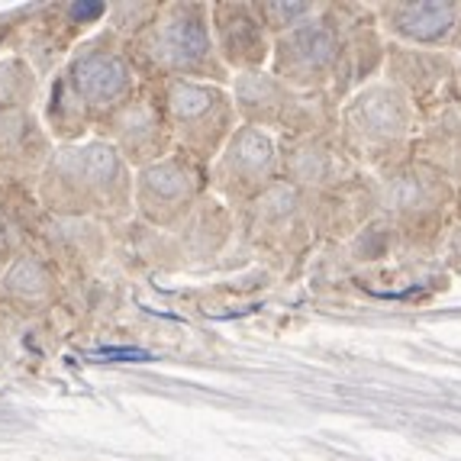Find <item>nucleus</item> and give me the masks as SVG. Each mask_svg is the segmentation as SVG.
I'll use <instances>...</instances> for the list:
<instances>
[{"mask_svg": "<svg viewBox=\"0 0 461 461\" xmlns=\"http://www.w3.org/2000/svg\"><path fill=\"white\" fill-rule=\"evenodd\" d=\"M277 162H281V181L303 197H316L352 177L355 171H362L342 152L336 136L277 139Z\"/></svg>", "mask_w": 461, "mask_h": 461, "instance_id": "nucleus-17", "label": "nucleus"}, {"mask_svg": "<svg viewBox=\"0 0 461 461\" xmlns=\"http://www.w3.org/2000/svg\"><path fill=\"white\" fill-rule=\"evenodd\" d=\"M65 297V277L39 249H20L0 275V307L20 320L52 313Z\"/></svg>", "mask_w": 461, "mask_h": 461, "instance_id": "nucleus-20", "label": "nucleus"}, {"mask_svg": "<svg viewBox=\"0 0 461 461\" xmlns=\"http://www.w3.org/2000/svg\"><path fill=\"white\" fill-rule=\"evenodd\" d=\"M420 116L387 81H371L339 104L336 139L342 152L368 175H384L413 158Z\"/></svg>", "mask_w": 461, "mask_h": 461, "instance_id": "nucleus-4", "label": "nucleus"}, {"mask_svg": "<svg viewBox=\"0 0 461 461\" xmlns=\"http://www.w3.org/2000/svg\"><path fill=\"white\" fill-rule=\"evenodd\" d=\"M175 152L210 165L236 132L239 116L230 87L203 81H158Z\"/></svg>", "mask_w": 461, "mask_h": 461, "instance_id": "nucleus-7", "label": "nucleus"}, {"mask_svg": "<svg viewBox=\"0 0 461 461\" xmlns=\"http://www.w3.org/2000/svg\"><path fill=\"white\" fill-rule=\"evenodd\" d=\"M455 81H458V94H461V55L455 59Z\"/></svg>", "mask_w": 461, "mask_h": 461, "instance_id": "nucleus-27", "label": "nucleus"}, {"mask_svg": "<svg viewBox=\"0 0 461 461\" xmlns=\"http://www.w3.org/2000/svg\"><path fill=\"white\" fill-rule=\"evenodd\" d=\"M36 197L49 216L116 230L132 220V168L104 139L55 146L36 181Z\"/></svg>", "mask_w": 461, "mask_h": 461, "instance_id": "nucleus-2", "label": "nucleus"}, {"mask_svg": "<svg viewBox=\"0 0 461 461\" xmlns=\"http://www.w3.org/2000/svg\"><path fill=\"white\" fill-rule=\"evenodd\" d=\"M16 252H20V242H16V236L10 232V226L0 220V275L7 271V265L16 258Z\"/></svg>", "mask_w": 461, "mask_h": 461, "instance_id": "nucleus-26", "label": "nucleus"}, {"mask_svg": "<svg viewBox=\"0 0 461 461\" xmlns=\"http://www.w3.org/2000/svg\"><path fill=\"white\" fill-rule=\"evenodd\" d=\"M339 49H342V14L339 4H323V14L316 20L271 42L268 71L294 91L330 94Z\"/></svg>", "mask_w": 461, "mask_h": 461, "instance_id": "nucleus-10", "label": "nucleus"}, {"mask_svg": "<svg viewBox=\"0 0 461 461\" xmlns=\"http://www.w3.org/2000/svg\"><path fill=\"white\" fill-rule=\"evenodd\" d=\"M236 226H242V236L255 252L277 265L300 258L316 242L313 223H310V200L285 181H277L252 207L236 213Z\"/></svg>", "mask_w": 461, "mask_h": 461, "instance_id": "nucleus-11", "label": "nucleus"}, {"mask_svg": "<svg viewBox=\"0 0 461 461\" xmlns=\"http://www.w3.org/2000/svg\"><path fill=\"white\" fill-rule=\"evenodd\" d=\"M94 139L110 142L132 171L146 168V165L175 152L158 81H142L126 104H120L107 120H100Z\"/></svg>", "mask_w": 461, "mask_h": 461, "instance_id": "nucleus-12", "label": "nucleus"}, {"mask_svg": "<svg viewBox=\"0 0 461 461\" xmlns=\"http://www.w3.org/2000/svg\"><path fill=\"white\" fill-rule=\"evenodd\" d=\"M32 249L46 255L65 281H81V277H91L107 258L110 230H104L100 223H91V220L46 216Z\"/></svg>", "mask_w": 461, "mask_h": 461, "instance_id": "nucleus-18", "label": "nucleus"}, {"mask_svg": "<svg viewBox=\"0 0 461 461\" xmlns=\"http://www.w3.org/2000/svg\"><path fill=\"white\" fill-rule=\"evenodd\" d=\"M310 200V223L313 236L326 242H348L365 230L371 220H377L375 177L368 171H355L352 177L339 181L330 191L316 194Z\"/></svg>", "mask_w": 461, "mask_h": 461, "instance_id": "nucleus-19", "label": "nucleus"}, {"mask_svg": "<svg viewBox=\"0 0 461 461\" xmlns=\"http://www.w3.org/2000/svg\"><path fill=\"white\" fill-rule=\"evenodd\" d=\"M377 30L393 46L461 55L458 0H387L375 4Z\"/></svg>", "mask_w": 461, "mask_h": 461, "instance_id": "nucleus-14", "label": "nucleus"}, {"mask_svg": "<svg viewBox=\"0 0 461 461\" xmlns=\"http://www.w3.org/2000/svg\"><path fill=\"white\" fill-rule=\"evenodd\" d=\"M207 194V165L171 152L132 171V220L155 232H175Z\"/></svg>", "mask_w": 461, "mask_h": 461, "instance_id": "nucleus-8", "label": "nucleus"}, {"mask_svg": "<svg viewBox=\"0 0 461 461\" xmlns=\"http://www.w3.org/2000/svg\"><path fill=\"white\" fill-rule=\"evenodd\" d=\"M255 14L262 16L265 30L271 32V39L294 32L300 26H307L310 20L323 14V4H313V0H258L255 4Z\"/></svg>", "mask_w": 461, "mask_h": 461, "instance_id": "nucleus-24", "label": "nucleus"}, {"mask_svg": "<svg viewBox=\"0 0 461 461\" xmlns=\"http://www.w3.org/2000/svg\"><path fill=\"white\" fill-rule=\"evenodd\" d=\"M371 177H375L377 216L393 230L400 252H436L452 220L458 187L413 158Z\"/></svg>", "mask_w": 461, "mask_h": 461, "instance_id": "nucleus-5", "label": "nucleus"}, {"mask_svg": "<svg viewBox=\"0 0 461 461\" xmlns=\"http://www.w3.org/2000/svg\"><path fill=\"white\" fill-rule=\"evenodd\" d=\"M142 85L123 39L107 26L85 36L71 49L65 65L49 77L39 97V120L55 146H71L94 136L100 120H107L120 104Z\"/></svg>", "mask_w": 461, "mask_h": 461, "instance_id": "nucleus-1", "label": "nucleus"}, {"mask_svg": "<svg viewBox=\"0 0 461 461\" xmlns=\"http://www.w3.org/2000/svg\"><path fill=\"white\" fill-rule=\"evenodd\" d=\"M339 14H342V49L330 97L342 104L384 71L387 39L377 30L375 4H339Z\"/></svg>", "mask_w": 461, "mask_h": 461, "instance_id": "nucleus-15", "label": "nucleus"}, {"mask_svg": "<svg viewBox=\"0 0 461 461\" xmlns=\"http://www.w3.org/2000/svg\"><path fill=\"white\" fill-rule=\"evenodd\" d=\"M165 4L158 0H136V4H107V16H104V26L113 32L116 39L132 42L139 39L149 26L158 20Z\"/></svg>", "mask_w": 461, "mask_h": 461, "instance_id": "nucleus-25", "label": "nucleus"}, {"mask_svg": "<svg viewBox=\"0 0 461 461\" xmlns=\"http://www.w3.org/2000/svg\"><path fill=\"white\" fill-rule=\"evenodd\" d=\"M230 97L242 126L271 132L275 139L336 136L339 104L330 94H307L287 87L268 68L232 75Z\"/></svg>", "mask_w": 461, "mask_h": 461, "instance_id": "nucleus-6", "label": "nucleus"}, {"mask_svg": "<svg viewBox=\"0 0 461 461\" xmlns=\"http://www.w3.org/2000/svg\"><path fill=\"white\" fill-rule=\"evenodd\" d=\"M55 142L36 110H4L0 113V177L36 185Z\"/></svg>", "mask_w": 461, "mask_h": 461, "instance_id": "nucleus-21", "label": "nucleus"}, {"mask_svg": "<svg viewBox=\"0 0 461 461\" xmlns=\"http://www.w3.org/2000/svg\"><path fill=\"white\" fill-rule=\"evenodd\" d=\"M42 97V77L20 55L0 59V113L4 110H36Z\"/></svg>", "mask_w": 461, "mask_h": 461, "instance_id": "nucleus-23", "label": "nucleus"}, {"mask_svg": "<svg viewBox=\"0 0 461 461\" xmlns=\"http://www.w3.org/2000/svg\"><path fill=\"white\" fill-rule=\"evenodd\" d=\"M413 162L436 171L442 181L461 191V107H448L420 123Z\"/></svg>", "mask_w": 461, "mask_h": 461, "instance_id": "nucleus-22", "label": "nucleus"}, {"mask_svg": "<svg viewBox=\"0 0 461 461\" xmlns=\"http://www.w3.org/2000/svg\"><path fill=\"white\" fill-rule=\"evenodd\" d=\"M281 181L277 162V139L255 126H236L223 152L207 165V185L220 203L242 213L262 197L268 187Z\"/></svg>", "mask_w": 461, "mask_h": 461, "instance_id": "nucleus-9", "label": "nucleus"}, {"mask_svg": "<svg viewBox=\"0 0 461 461\" xmlns=\"http://www.w3.org/2000/svg\"><path fill=\"white\" fill-rule=\"evenodd\" d=\"M210 36L220 62L230 75L262 71L271 62V32L249 0H216L210 4Z\"/></svg>", "mask_w": 461, "mask_h": 461, "instance_id": "nucleus-16", "label": "nucleus"}, {"mask_svg": "<svg viewBox=\"0 0 461 461\" xmlns=\"http://www.w3.org/2000/svg\"><path fill=\"white\" fill-rule=\"evenodd\" d=\"M455 59L458 55L426 52V49L393 46L387 42L381 81L397 87L416 110L420 123L448 107H461L458 81H455Z\"/></svg>", "mask_w": 461, "mask_h": 461, "instance_id": "nucleus-13", "label": "nucleus"}, {"mask_svg": "<svg viewBox=\"0 0 461 461\" xmlns=\"http://www.w3.org/2000/svg\"><path fill=\"white\" fill-rule=\"evenodd\" d=\"M126 49L142 81H203L220 87L232 81L213 49L210 4H165L158 20Z\"/></svg>", "mask_w": 461, "mask_h": 461, "instance_id": "nucleus-3", "label": "nucleus"}]
</instances>
